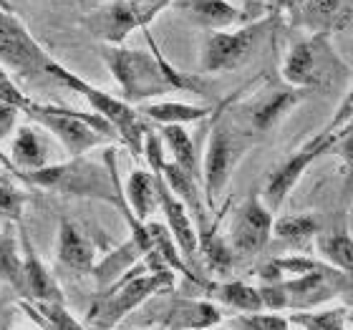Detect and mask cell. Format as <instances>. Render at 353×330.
Here are the masks:
<instances>
[{"mask_svg": "<svg viewBox=\"0 0 353 330\" xmlns=\"http://www.w3.org/2000/svg\"><path fill=\"white\" fill-rule=\"evenodd\" d=\"M0 282L10 287L26 300V278H23V247L21 237L15 240L10 229H0Z\"/></svg>", "mask_w": 353, "mask_h": 330, "instance_id": "obj_29", "label": "cell"}, {"mask_svg": "<svg viewBox=\"0 0 353 330\" xmlns=\"http://www.w3.org/2000/svg\"><path fill=\"white\" fill-rule=\"evenodd\" d=\"M48 74H51L53 83L83 96L88 106H91V111H96L99 116H103L117 129L119 141L132 152V156H144V139H147V132L152 126H149L147 118L141 116L137 106L126 103L121 96H114L111 91H103V88L94 86V83H88L86 79L74 74L71 68H66L56 59H53Z\"/></svg>", "mask_w": 353, "mask_h": 330, "instance_id": "obj_8", "label": "cell"}, {"mask_svg": "<svg viewBox=\"0 0 353 330\" xmlns=\"http://www.w3.org/2000/svg\"><path fill=\"white\" fill-rule=\"evenodd\" d=\"M222 212L214 214V222L199 235V257H202V267L210 270L212 275H225L235 267V249L230 247V240L220 232Z\"/></svg>", "mask_w": 353, "mask_h": 330, "instance_id": "obj_26", "label": "cell"}, {"mask_svg": "<svg viewBox=\"0 0 353 330\" xmlns=\"http://www.w3.org/2000/svg\"><path fill=\"white\" fill-rule=\"evenodd\" d=\"M230 101L232 99L222 101L214 111L212 124H210V139L202 154V187H205L207 207L212 212L217 209V199L222 197V192L228 189L237 164L260 141L232 116Z\"/></svg>", "mask_w": 353, "mask_h": 330, "instance_id": "obj_5", "label": "cell"}, {"mask_svg": "<svg viewBox=\"0 0 353 330\" xmlns=\"http://www.w3.org/2000/svg\"><path fill=\"white\" fill-rule=\"evenodd\" d=\"M283 290L290 313H310L323 308L325 302H331L339 295H353V282L333 265L325 262L321 270L283 280Z\"/></svg>", "mask_w": 353, "mask_h": 330, "instance_id": "obj_12", "label": "cell"}, {"mask_svg": "<svg viewBox=\"0 0 353 330\" xmlns=\"http://www.w3.org/2000/svg\"><path fill=\"white\" fill-rule=\"evenodd\" d=\"M348 225H351V232H353V212H348Z\"/></svg>", "mask_w": 353, "mask_h": 330, "instance_id": "obj_43", "label": "cell"}, {"mask_svg": "<svg viewBox=\"0 0 353 330\" xmlns=\"http://www.w3.org/2000/svg\"><path fill=\"white\" fill-rule=\"evenodd\" d=\"M152 249L154 247H152V235H149L147 229V222H141V225L129 229V240H124L119 247L111 249L103 260H99L94 272H91L99 293L109 290L114 282H119V280L124 278L126 272L134 270L139 262H144Z\"/></svg>", "mask_w": 353, "mask_h": 330, "instance_id": "obj_14", "label": "cell"}, {"mask_svg": "<svg viewBox=\"0 0 353 330\" xmlns=\"http://www.w3.org/2000/svg\"><path fill=\"white\" fill-rule=\"evenodd\" d=\"M53 59L38 43L26 23L15 13L0 8V66L28 83H43L51 79Z\"/></svg>", "mask_w": 353, "mask_h": 330, "instance_id": "obj_9", "label": "cell"}, {"mask_svg": "<svg viewBox=\"0 0 353 330\" xmlns=\"http://www.w3.org/2000/svg\"><path fill=\"white\" fill-rule=\"evenodd\" d=\"M124 197L132 207L134 217L149 222V217L159 209V182L152 169H134L124 184Z\"/></svg>", "mask_w": 353, "mask_h": 330, "instance_id": "obj_25", "label": "cell"}, {"mask_svg": "<svg viewBox=\"0 0 353 330\" xmlns=\"http://www.w3.org/2000/svg\"><path fill=\"white\" fill-rule=\"evenodd\" d=\"M10 162H13L15 172H18V179H23V174L28 172H38V169L48 167V159H51V147L46 136L41 134V126L38 124H23L15 129L13 139H10Z\"/></svg>", "mask_w": 353, "mask_h": 330, "instance_id": "obj_23", "label": "cell"}, {"mask_svg": "<svg viewBox=\"0 0 353 330\" xmlns=\"http://www.w3.org/2000/svg\"><path fill=\"white\" fill-rule=\"evenodd\" d=\"M280 76L288 86L331 96L341 88L348 91L353 71L339 53L331 33H310L290 45L280 66Z\"/></svg>", "mask_w": 353, "mask_h": 330, "instance_id": "obj_4", "label": "cell"}, {"mask_svg": "<svg viewBox=\"0 0 353 330\" xmlns=\"http://www.w3.org/2000/svg\"><path fill=\"white\" fill-rule=\"evenodd\" d=\"M308 96H310L308 91L288 86L285 81L275 83V86L270 83V86L260 88L258 94L250 96L248 101L237 103V106H232V101H230V111H232V116H235L248 132H252L258 139H265V136L270 132H275L280 121H283L293 109H298Z\"/></svg>", "mask_w": 353, "mask_h": 330, "instance_id": "obj_10", "label": "cell"}, {"mask_svg": "<svg viewBox=\"0 0 353 330\" xmlns=\"http://www.w3.org/2000/svg\"><path fill=\"white\" fill-rule=\"evenodd\" d=\"M222 323V313L210 300L194 298H176L164 313H159V325L164 330H207Z\"/></svg>", "mask_w": 353, "mask_h": 330, "instance_id": "obj_22", "label": "cell"}, {"mask_svg": "<svg viewBox=\"0 0 353 330\" xmlns=\"http://www.w3.org/2000/svg\"><path fill=\"white\" fill-rule=\"evenodd\" d=\"M280 21H283V15L270 13L260 21L245 23L237 28L205 33L202 48H199V74H230V71L248 66L260 53V48L268 43V38L275 33Z\"/></svg>", "mask_w": 353, "mask_h": 330, "instance_id": "obj_7", "label": "cell"}, {"mask_svg": "<svg viewBox=\"0 0 353 330\" xmlns=\"http://www.w3.org/2000/svg\"><path fill=\"white\" fill-rule=\"evenodd\" d=\"M18 116H21V111L15 106L0 103V141L13 139L15 129H18Z\"/></svg>", "mask_w": 353, "mask_h": 330, "instance_id": "obj_37", "label": "cell"}, {"mask_svg": "<svg viewBox=\"0 0 353 330\" xmlns=\"http://www.w3.org/2000/svg\"><path fill=\"white\" fill-rule=\"evenodd\" d=\"M21 310H23V313H26V316H28V318H30V320H33V323H36V325H38V328H41V330H53V328H51V325L46 323L43 318L38 316V313H36V308H33V305H30V302L21 300Z\"/></svg>", "mask_w": 353, "mask_h": 330, "instance_id": "obj_40", "label": "cell"}, {"mask_svg": "<svg viewBox=\"0 0 353 330\" xmlns=\"http://www.w3.org/2000/svg\"><path fill=\"white\" fill-rule=\"evenodd\" d=\"M323 217L318 212L283 214L272 225V243L275 247L290 249V255H308L316 247V237L323 229Z\"/></svg>", "mask_w": 353, "mask_h": 330, "instance_id": "obj_18", "label": "cell"}, {"mask_svg": "<svg viewBox=\"0 0 353 330\" xmlns=\"http://www.w3.org/2000/svg\"><path fill=\"white\" fill-rule=\"evenodd\" d=\"M129 3H132V8L137 10V15H139L141 30H147L149 25L162 15V10H167L174 0H129Z\"/></svg>", "mask_w": 353, "mask_h": 330, "instance_id": "obj_35", "label": "cell"}, {"mask_svg": "<svg viewBox=\"0 0 353 330\" xmlns=\"http://www.w3.org/2000/svg\"><path fill=\"white\" fill-rule=\"evenodd\" d=\"M81 25L101 45H124L134 30H141L139 15L129 0H103L83 15Z\"/></svg>", "mask_w": 353, "mask_h": 330, "instance_id": "obj_15", "label": "cell"}, {"mask_svg": "<svg viewBox=\"0 0 353 330\" xmlns=\"http://www.w3.org/2000/svg\"><path fill=\"white\" fill-rule=\"evenodd\" d=\"M149 51L126 48V45H99L103 66L109 68L111 79L117 81L119 96L132 106H144L159 101L162 96L174 91H190L197 96H210V86L202 81V74H184L164 59L149 28L144 30Z\"/></svg>", "mask_w": 353, "mask_h": 330, "instance_id": "obj_1", "label": "cell"}, {"mask_svg": "<svg viewBox=\"0 0 353 330\" xmlns=\"http://www.w3.org/2000/svg\"><path fill=\"white\" fill-rule=\"evenodd\" d=\"M56 260L61 267H66L74 275H91L96 267V247L91 245L81 229L68 217L59 220V235H56Z\"/></svg>", "mask_w": 353, "mask_h": 330, "instance_id": "obj_20", "label": "cell"}, {"mask_svg": "<svg viewBox=\"0 0 353 330\" xmlns=\"http://www.w3.org/2000/svg\"><path fill=\"white\" fill-rule=\"evenodd\" d=\"M159 134L164 139V147L172 152V162L202 182V156H199L197 144L190 136V132L184 126H162Z\"/></svg>", "mask_w": 353, "mask_h": 330, "instance_id": "obj_30", "label": "cell"}, {"mask_svg": "<svg viewBox=\"0 0 353 330\" xmlns=\"http://www.w3.org/2000/svg\"><path fill=\"white\" fill-rule=\"evenodd\" d=\"M0 167H3V164H0Z\"/></svg>", "mask_w": 353, "mask_h": 330, "instance_id": "obj_46", "label": "cell"}, {"mask_svg": "<svg viewBox=\"0 0 353 330\" xmlns=\"http://www.w3.org/2000/svg\"><path fill=\"white\" fill-rule=\"evenodd\" d=\"M353 118V83L348 86V91H346V96L341 99V103H339V109H336V114L331 116V121L321 129V136H328V134H333V132H339L341 126L343 124H348Z\"/></svg>", "mask_w": 353, "mask_h": 330, "instance_id": "obj_36", "label": "cell"}, {"mask_svg": "<svg viewBox=\"0 0 353 330\" xmlns=\"http://www.w3.org/2000/svg\"><path fill=\"white\" fill-rule=\"evenodd\" d=\"M237 6H240V10L245 13L248 23L260 21V18H265V15H270L268 0H237Z\"/></svg>", "mask_w": 353, "mask_h": 330, "instance_id": "obj_39", "label": "cell"}, {"mask_svg": "<svg viewBox=\"0 0 353 330\" xmlns=\"http://www.w3.org/2000/svg\"><path fill=\"white\" fill-rule=\"evenodd\" d=\"M23 184L38 187L46 192H56L63 197L74 199H91V202H103L111 205L126 220V227L132 229L141 225L134 217L132 207L124 197V184L117 172V152L106 149L103 162H91L86 156H74L68 162L48 164V167L23 174Z\"/></svg>", "mask_w": 353, "mask_h": 330, "instance_id": "obj_2", "label": "cell"}, {"mask_svg": "<svg viewBox=\"0 0 353 330\" xmlns=\"http://www.w3.org/2000/svg\"><path fill=\"white\" fill-rule=\"evenodd\" d=\"M348 325H351V330H353V313H348Z\"/></svg>", "mask_w": 353, "mask_h": 330, "instance_id": "obj_44", "label": "cell"}, {"mask_svg": "<svg viewBox=\"0 0 353 330\" xmlns=\"http://www.w3.org/2000/svg\"><path fill=\"white\" fill-rule=\"evenodd\" d=\"M176 272L157 252H149L147 260L129 270L109 290L96 295L88 310V330H114L129 313L141 308L157 293L174 287Z\"/></svg>", "mask_w": 353, "mask_h": 330, "instance_id": "obj_3", "label": "cell"}, {"mask_svg": "<svg viewBox=\"0 0 353 330\" xmlns=\"http://www.w3.org/2000/svg\"><path fill=\"white\" fill-rule=\"evenodd\" d=\"M26 202L28 194L15 184L13 174H0V217L13 225H23Z\"/></svg>", "mask_w": 353, "mask_h": 330, "instance_id": "obj_32", "label": "cell"}, {"mask_svg": "<svg viewBox=\"0 0 353 330\" xmlns=\"http://www.w3.org/2000/svg\"><path fill=\"white\" fill-rule=\"evenodd\" d=\"M272 214L275 212L265 205L263 189L248 192V197L240 202V207L232 214L228 229L230 247L235 249L237 257L250 260L268 249V245L272 243V225H275Z\"/></svg>", "mask_w": 353, "mask_h": 330, "instance_id": "obj_11", "label": "cell"}, {"mask_svg": "<svg viewBox=\"0 0 353 330\" xmlns=\"http://www.w3.org/2000/svg\"><path fill=\"white\" fill-rule=\"evenodd\" d=\"M30 101L33 99L13 81V76L8 74V68L0 66V103H8V106H15L18 111H26L30 106Z\"/></svg>", "mask_w": 353, "mask_h": 330, "instance_id": "obj_34", "label": "cell"}, {"mask_svg": "<svg viewBox=\"0 0 353 330\" xmlns=\"http://www.w3.org/2000/svg\"><path fill=\"white\" fill-rule=\"evenodd\" d=\"M316 252L323 262L333 265L353 282V232L346 207H341L331 220L323 222V229L316 237Z\"/></svg>", "mask_w": 353, "mask_h": 330, "instance_id": "obj_17", "label": "cell"}, {"mask_svg": "<svg viewBox=\"0 0 353 330\" xmlns=\"http://www.w3.org/2000/svg\"><path fill=\"white\" fill-rule=\"evenodd\" d=\"M0 164H3V169H6L8 174L18 176V172H15L13 162H10V154H8V152H3V149H0Z\"/></svg>", "mask_w": 353, "mask_h": 330, "instance_id": "obj_41", "label": "cell"}, {"mask_svg": "<svg viewBox=\"0 0 353 330\" xmlns=\"http://www.w3.org/2000/svg\"><path fill=\"white\" fill-rule=\"evenodd\" d=\"M295 28L331 36L353 30V0H305Z\"/></svg>", "mask_w": 353, "mask_h": 330, "instance_id": "obj_19", "label": "cell"}, {"mask_svg": "<svg viewBox=\"0 0 353 330\" xmlns=\"http://www.w3.org/2000/svg\"><path fill=\"white\" fill-rule=\"evenodd\" d=\"M212 106H194V103L184 101H149L139 106V114L152 124L159 126H187V124H199L205 118L214 116Z\"/></svg>", "mask_w": 353, "mask_h": 330, "instance_id": "obj_24", "label": "cell"}, {"mask_svg": "<svg viewBox=\"0 0 353 330\" xmlns=\"http://www.w3.org/2000/svg\"><path fill=\"white\" fill-rule=\"evenodd\" d=\"M174 6L187 21L205 28L207 33L237 28V25L248 23L240 6L230 3V0H174Z\"/></svg>", "mask_w": 353, "mask_h": 330, "instance_id": "obj_21", "label": "cell"}, {"mask_svg": "<svg viewBox=\"0 0 353 330\" xmlns=\"http://www.w3.org/2000/svg\"><path fill=\"white\" fill-rule=\"evenodd\" d=\"M18 237L23 247V278H26V302L33 305H66L61 285L56 282L53 272L46 267L38 249L33 247L28 229L18 225Z\"/></svg>", "mask_w": 353, "mask_h": 330, "instance_id": "obj_16", "label": "cell"}, {"mask_svg": "<svg viewBox=\"0 0 353 330\" xmlns=\"http://www.w3.org/2000/svg\"><path fill=\"white\" fill-rule=\"evenodd\" d=\"M23 114L33 124H38L48 134H53L61 147L66 149L68 159L86 156L91 149L119 141L117 129L103 116H99L96 111H79L66 109V106H53V103L30 101V106Z\"/></svg>", "mask_w": 353, "mask_h": 330, "instance_id": "obj_6", "label": "cell"}, {"mask_svg": "<svg viewBox=\"0 0 353 330\" xmlns=\"http://www.w3.org/2000/svg\"><path fill=\"white\" fill-rule=\"evenodd\" d=\"M290 325L301 330H348V310L325 308L310 310V313H293Z\"/></svg>", "mask_w": 353, "mask_h": 330, "instance_id": "obj_31", "label": "cell"}, {"mask_svg": "<svg viewBox=\"0 0 353 330\" xmlns=\"http://www.w3.org/2000/svg\"><path fill=\"white\" fill-rule=\"evenodd\" d=\"M321 141L325 149V156H339L341 159V176H343V189H341V205L348 209V202L353 197V118L348 124H343L339 132L321 136H313Z\"/></svg>", "mask_w": 353, "mask_h": 330, "instance_id": "obj_27", "label": "cell"}, {"mask_svg": "<svg viewBox=\"0 0 353 330\" xmlns=\"http://www.w3.org/2000/svg\"><path fill=\"white\" fill-rule=\"evenodd\" d=\"M48 3H79V6H88V10H91V8L103 3V0H48Z\"/></svg>", "mask_w": 353, "mask_h": 330, "instance_id": "obj_42", "label": "cell"}, {"mask_svg": "<svg viewBox=\"0 0 353 330\" xmlns=\"http://www.w3.org/2000/svg\"><path fill=\"white\" fill-rule=\"evenodd\" d=\"M323 156H325L323 144L310 136L303 147L295 149L285 162H280L278 167L268 174V179H265V184H263L265 205L270 207L272 212H278L280 207L285 205V199L290 197V192L298 187V182L303 179V174H305V172H308L318 159H323Z\"/></svg>", "mask_w": 353, "mask_h": 330, "instance_id": "obj_13", "label": "cell"}, {"mask_svg": "<svg viewBox=\"0 0 353 330\" xmlns=\"http://www.w3.org/2000/svg\"><path fill=\"white\" fill-rule=\"evenodd\" d=\"M207 293L212 295L214 300H220L225 308L237 310L240 316H255L263 313V298H260V287L243 282V280H228V282H214L207 287Z\"/></svg>", "mask_w": 353, "mask_h": 330, "instance_id": "obj_28", "label": "cell"}, {"mask_svg": "<svg viewBox=\"0 0 353 330\" xmlns=\"http://www.w3.org/2000/svg\"><path fill=\"white\" fill-rule=\"evenodd\" d=\"M230 330H293L290 318L280 313H255V316H232Z\"/></svg>", "mask_w": 353, "mask_h": 330, "instance_id": "obj_33", "label": "cell"}, {"mask_svg": "<svg viewBox=\"0 0 353 330\" xmlns=\"http://www.w3.org/2000/svg\"><path fill=\"white\" fill-rule=\"evenodd\" d=\"M303 6H305V0H268L270 13L285 15L288 21H290V25H295V21H298V15H301Z\"/></svg>", "mask_w": 353, "mask_h": 330, "instance_id": "obj_38", "label": "cell"}, {"mask_svg": "<svg viewBox=\"0 0 353 330\" xmlns=\"http://www.w3.org/2000/svg\"><path fill=\"white\" fill-rule=\"evenodd\" d=\"M207 330H228V328H220V325H217V328H207Z\"/></svg>", "mask_w": 353, "mask_h": 330, "instance_id": "obj_45", "label": "cell"}]
</instances>
